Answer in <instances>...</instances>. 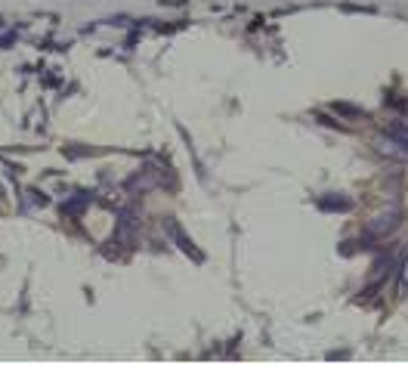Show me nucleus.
Wrapping results in <instances>:
<instances>
[{
  "label": "nucleus",
  "mask_w": 408,
  "mask_h": 365,
  "mask_svg": "<svg viewBox=\"0 0 408 365\" xmlns=\"http://www.w3.org/2000/svg\"><path fill=\"white\" fill-rule=\"evenodd\" d=\"M164 229H167V232H170V236H174V238H177V245H179V248H183V251H186V254H192V257H195V260H204V257H201V251H198V248H195V245L189 242V238H186V232H183V229H179V223L174 220V217H167V220H164Z\"/></svg>",
  "instance_id": "f257e3e1"
},
{
  "label": "nucleus",
  "mask_w": 408,
  "mask_h": 365,
  "mask_svg": "<svg viewBox=\"0 0 408 365\" xmlns=\"http://www.w3.org/2000/svg\"><path fill=\"white\" fill-rule=\"evenodd\" d=\"M396 226H399V207L383 211L378 220H371V223H368V232H371V236H387V232L396 229Z\"/></svg>",
  "instance_id": "f03ea898"
},
{
  "label": "nucleus",
  "mask_w": 408,
  "mask_h": 365,
  "mask_svg": "<svg viewBox=\"0 0 408 365\" xmlns=\"http://www.w3.org/2000/svg\"><path fill=\"white\" fill-rule=\"evenodd\" d=\"M390 136H393V143L399 149L408 152V124H393V127H390Z\"/></svg>",
  "instance_id": "7ed1b4c3"
},
{
  "label": "nucleus",
  "mask_w": 408,
  "mask_h": 365,
  "mask_svg": "<svg viewBox=\"0 0 408 365\" xmlns=\"http://www.w3.org/2000/svg\"><path fill=\"white\" fill-rule=\"evenodd\" d=\"M319 207H325V211H331V207H334V211H350V198H337V196H331V198H321L319 201Z\"/></svg>",
  "instance_id": "20e7f679"
},
{
  "label": "nucleus",
  "mask_w": 408,
  "mask_h": 365,
  "mask_svg": "<svg viewBox=\"0 0 408 365\" xmlns=\"http://www.w3.org/2000/svg\"><path fill=\"white\" fill-rule=\"evenodd\" d=\"M334 108H337V112H343V115H356V118H362V112H359V108H356V105H347V103H337Z\"/></svg>",
  "instance_id": "39448f33"
},
{
  "label": "nucleus",
  "mask_w": 408,
  "mask_h": 365,
  "mask_svg": "<svg viewBox=\"0 0 408 365\" xmlns=\"http://www.w3.org/2000/svg\"><path fill=\"white\" fill-rule=\"evenodd\" d=\"M28 201H31V205H46V198L37 196V189H28Z\"/></svg>",
  "instance_id": "423d86ee"
}]
</instances>
